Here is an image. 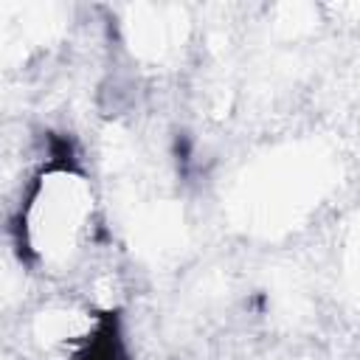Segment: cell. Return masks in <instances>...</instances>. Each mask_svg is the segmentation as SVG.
<instances>
[{"label":"cell","instance_id":"cell-1","mask_svg":"<svg viewBox=\"0 0 360 360\" xmlns=\"http://www.w3.org/2000/svg\"><path fill=\"white\" fill-rule=\"evenodd\" d=\"M98 202L90 177L68 146H53L31 174L17 214V248L42 273H70L98 242Z\"/></svg>","mask_w":360,"mask_h":360}]
</instances>
